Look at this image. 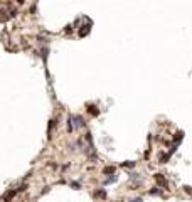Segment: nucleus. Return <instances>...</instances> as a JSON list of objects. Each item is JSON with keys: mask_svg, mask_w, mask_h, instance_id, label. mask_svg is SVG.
I'll return each mask as SVG.
<instances>
[{"mask_svg": "<svg viewBox=\"0 0 192 202\" xmlns=\"http://www.w3.org/2000/svg\"><path fill=\"white\" fill-rule=\"evenodd\" d=\"M155 179H157V182L160 184V185H163V187L167 185V182H165V180H163V179H162V177H160V175H157V177H155Z\"/></svg>", "mask_w": 192, "mask_h": 202, "instance_id": "f257e3e1", "label": "nucleus"}]
</instances>
